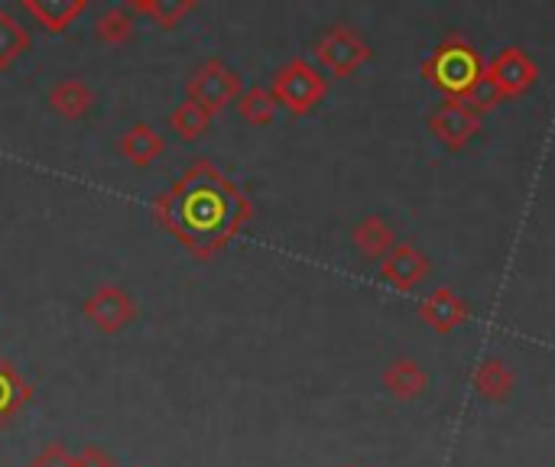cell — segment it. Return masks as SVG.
I'll return each mask as SVG.
<instances>
[{
    "mask_svg": "<svg viewBox=\"0 0 555 467\" xmlns=\"http://www.w3.org/2000/svg\"><path fill=\"white\" fill-rule=\"evenodd\" d=\"M254 218V202L211 159H195L156 202L153 221L195 260L218 257Z\"/></svg>",
    "mask_w": 555,
    "mask_h": 467,
    "instance_id": "cell-1",
    "label": "cell"
},
{
    "mask_svg": "<svg viewBox=\"0 0 555 467\" xmlns=\"http://www.w3.org/2000/svg\"><path fill=\"white\" fill-rule=\"evenodd\" d=\"M537 78H540V68L524 49H517V46L504 49L491 62H485V78H481V88L475 94V104L481 111L494 107L504 98H517V94L530 91L537 85Z\"/></svg>",
    "mask_w": 555,
    "mask_h": 467,
    "instance_id": "cell-3",
    "label": "cell"
},
{
    "mask_svg": "<svg viewBox=\"0 0 555 467\" xmlns=\"http://www.w3.org/2000/svg\"><path fill=\"white\" fill-rule=\"evenodd\" d=\"M351 241L358 247L361 257L367 260H384L393 247H397V231L380 218V215H367L354 231H351Z\"/></svg>",
    "mask_w": 555,
    "mask_h": 467,
    "instance_id": "cell-17",
    "label": "cell"
},
{
    "mask_svg": "<svg viewBox=\"0 0 555 467\" xmlns=\"http://www.w3.org/2000/svg\"><path fill=\"white\" fill-rule=\"evenodd\" d=\"M472 387L488 403H507L511 393H514V387H517V377H514V371L501 358H488L485 364L475 367Z\"/></svg>",
    "mask_w": 555,
    "mask_h": 467,
    "instance_id": "cell-16",
    "label": "cell"
},
{
    "mask_svg": "<svg viewBox=\"0 0 555 467\" xmlns=\"http://www.w3.org/2000/svg\"><path fill=\"white\" fill-rule=\"evenodd\" d=\"M133 16H146L163 29H176L189 13L198 10V0H127Z\"/></svg>",
    "mask_w": 555,
    "mask_h": 467,
    "instance_id": "cell-19",
    "label": "cell"
},
{
    "mask_svg": "<svg viewBox=\"0 0 555 467\" xmlns=\"http://www.w3.org/2000/svg\"><path fill=\"white\" fill-rule=\"evenodd\" d=\"M270 94L276 98L280 107H286L289 114L296 117H306L312 114L325 94H328V78L319 65H312L309 59L302 55H293L286 65L276 68L273 81H270Z\"/></svg>",
    "mask_w": 555,
    "mask_h": 467,
    "instance_id": "cell-4",
    "label": "cell"
},
{
    "mask_svg": "<svg viewBox=\"0 0 555 467\" xmlns=\"http://www.w3.org/2000/svg\"><path fill=\"white\" fill-rule=\"evenodd\" d=\"M75 467H117V462H114V455H107L104 449L85 445V449L75 455Z\"/></svg>",
    "mask_w": 555,
    "mask_h": 467,
    "instance_id": "cell-24",
    "label": "cell"
},
{
    "mask_svg": "<svg viewBox=\"0 0 555 467\" xmlns=\"http://www.w3.org/2000/svg\"><path fill=\"white\" fill-rule=\"evenodd\" d=\"M94 104H98L94 88H91L85 78H75V75L55 81L52 91H49V107H52L62 120H81V117L91 114Z\"/></svg>",
    "mask_w": 555,
    "mask_h": 467,
    "instance_id": "cell-11",
    "label": "cell"
},
{
    "mask_svg": "<svg viewBox=\"0 0 555 467\" xmlns=\"http://www.w3.org/2000/svg\"><path fill=\"white\" fill-rule=\"evenodd\" d=\"M237 111H241V117H244L250 127H270V124L276 120L280 104H276V98L270 94V88L250 85V88H244V94L237 98Z\"/></svg>",
    "mask_w": 555,
    "mask_h": 467,
    "instance_id": "cell-22",
    "label": "cell"
},
{
    "mask_svg": "<svg viewBox=\"0 0 555 467\" xmlns=\"http://www.w3.org/2000/svg\"><path fill=\"white\" fill-rule=\"evenodd\" d=\"M33 46V33L29 26L7 7H0V72L13 68V62L20 55H26V49Z\"/></svg>",
    "mask_w": 555,
    "mask_h": 467,
    "instance_id": "cell-18",
    "label": "cell"
},
{
    "mask_svg": "<svg viewBox=\"0 0 555 467\" xmlns=\"http://www.w3.org/2000/svg\"><path fill=\"white\" fill-rule=\"evenodd\" d=\"M137 33V16L127 10V3L107 7L98 20H94V39L104 46H124L130 42Z\"/></svg>",
    "mask_w": 555,
    "mask_h": 467,
    "instance_id": "cell-20",
    "label": "cell"
},
{
    "mask_svg": "<svg viewBox=\"0 0 555 467\" xmlns=\"http://www.w3.org/2000/svg\"><path fill=\"white\" fill-rule=\"evenodd\" d=\"M481 120H485V111L475 104V101H465V98H446L433 114H429V130L439 143H446L449 150H465L478 130H481Z\"/></svg>",
    "mask_w": 555,
    "mask_h": 467,
    "instance_id": "cell-7",
    "label": "cell"
},
{
    "mask_svg": "<svg viewBox=\"0 0 555 467\" xmlns=\"http://www.w3.org/2000/svg\"><path fill=\"white\" fill-rule=\"evenodd\" d=\"M29 400H33L29 380L20 374V367L10 358L0 354V432L16 423V416L29 406Z\"/></svg>",
    "mask_w": 555,
    "mask_h": 467,
    "instance_id": "cell-13",
    "label": "cell"
},
{
    "mask_svg": "<svg viewBox=\"0 0 555 467\" xmlns=\"http://www.w3.org/2000/svg\"><path fill=\"white\" fill-rule=\"evenodd\" d=\"M169 127H172V133L182 140V143H195L198 137H205L208 133V127H211V114L202 107V104H195V101H182V104H176L172 107V114H169Z\"/></svg>",
    "mask_w": 555,
    "mask_h": 467,
    "instance_id": "cell-21",
    "label": "cell"
},
{
    "mask_svg": "<svg viewBox=\"0 0 555 467\" xmlns=\"http://www.w3.org/2000/svg\"><path fill=\"white\" fill-rule=\"evenodd\" d=\"M81 315L101 335H120L137 319V299L124 286H117V283H101L81 302Z\"/></svg>",
    "mask_w": 555,
    "mask_h": 467,
    "instance_id": "cell-8",
    "label": "cell"
},
{
    "mask_svg": "<svg viewBox=\"0 0 555 467\" xmlns=\"http://www.w3.org/2000/svg\"><path fill=\"white\" fill-rule=\"evenodd\" d=\"M117 150L124 156V163L137 166V169H150L163 153H166V140L159 130H153L150 124H133L130 130L120 133Z\"/></svg>",
    "mask_w": 555,
    "mask_h": 467,
    "instance_id": "cell-14",
    "label": "cell"
},
{
    "mask_svg": "<svg viewBox=\"0 0 555 467\" xmlns=\"http://www.w3.org/2000/svg\"><path fill=\"white\" fill-rule=\"evenodd\" d=\"M371 42L348 23H335L315 42V62L332 78H351L361 65L371 62Z\"/></svg>",
    "mask_w": 555,
    "mask_h": 467,
    "instance_id": "cell-6",
    "label": "cell"
},
{
    "mask_svg": "<svg viewBox=\"0 0 555 467\" xmlns=\"http://www.w3.org/2000/svg\"><path fill=\"white\" fill-rule=\"evenodd\" d=\"M380 384H384V390H387L393 400L410 403V400H420V397L429 390V374L423 371L420 361H413V358H397V361H390V364L384 367Z\"/></svg>",
    "mask_w": 555,
    "mask_h": 467,
    "instance_id": "cell-12",
    "label": "cell"
},
{
    "mask_svg": "<svg viewBox=\"0 0 555 467\" xmlns=\"http://www.w3.org/2000/svg\"><path fill=\"white\" fill-rule=\"evenodd\" d=\"M553 467H555V465H553Z\"/></svg>",
    "mask_w": 555,
    "mask_h": 467,
    "instance_id": "cell-26",
    "label": "cell"
},
{
    "mask_svg": "<svg viewBox=\"0 0 555 467\" xmlns=\"http://www.w3.org/2000/svg\"><path fill=\"white\" fill-rule=\"evenodd\" d=\"M429 270H433L429 257H426L420 247H413V244H397V247L380 260V280L390 283V286L400 289V293L416 289V286L429 276Z\"/></svg>",
    "mask_w": 555,
    "mask_h": 467,
    "instance_id": "cell-9",
    "label": "cell"
},
{
    "mask_svg": "<svg viewBox=\"0 0 555 467\" xmlns=\"http://www.w3.org/2000/svg\"><path fill=\"white\" fill-rule=\"evenodd\" d=\"M20 10L49 33H65L85 10L88 0H20Z\"/></svg>",
    "mask_w": 555,
    "mask_h": 467,
    "instance_id": "cell-15",
    "label": "cell"
},
{
    "mask_svg": "<svg viewBox=\"0 0 555 467\" xmlns=\"http://www.w3.org/2000/svg\"><path fill=\"white\" fill-rule=\"evenodd\" d=\"M468 315H472L468 302L449 286H439L436 293H429L423 299V309H420V319L439 335H452L455 328H462L468 322Z\"/></svg>",
    "mask_w": 555,
    "mask_h": 467,
    "instance_id": "cell-10",
    "label": "cell"
},
{
    "mask_svg": "<svg viewBox=\"0 0 555 467\" xmlns=\"http://www.w3.org/2000/svg\"><path fill=\"white\" fill-rule=\"evenodd\" d=\"M345 467H358V465H345Z\"/></svg>",
    "mask_w": 555,
    "mask_h": 467,
    "instance_id": "cell-25",
    "label": "cell"
},
{
    "mask_svg": "<svg viewBox=\"0 0 555 467\" xmlns=\"http://www.w3.org/2000/svg\"><path fill=\"white\" fill-rule=\"evenodd\" d=\"M26 467H75V455L65 442H46Z\"/></svg>",
    "mask_w": 555,
    "mask_h": 467,
    "instance_id": "cell-23",
    "label": "cell"
},
{
    "mask_svg": "<svg viewBox=\"0 0 555 467\" xmlns=\"http://www.w3.org/2000/svg\"><path fill=\"white\" fill-rule=\"evenodd\" d=\"M244 94V78L241 72L228 68L218 55L205 59L195 65V72L185 78V98L202 104L211 117L218 111H224L228 104H237V98Z\"/></svg>",
    "mask_w": 555,
    "mask_h": 467,
    "instance_id": "cell-5",
    "label": "cell"
},
{
    "mask_svg": "<svg viewBox=\"0 0 555 467\" xmlns=\"http://www.w3.org/2000/svg\"><path fill=\"white\" fill-rule=\"evenodd\" d=\"M423 75L446 91L449 98H465L475 101L481 78H485V59L478 55V49L462 39V36H449L442 46L433 49V55L423 65Z\"/></svg>",
    "mask_w": 555,
    "mask_h": 467,
    "instance_id": "cell-2",
    "label": "cell"
}]
</instances>
